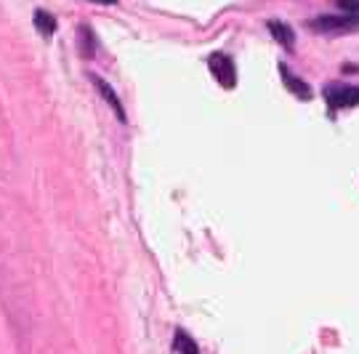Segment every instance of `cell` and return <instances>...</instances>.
Masks as SVG:
<instances>
[{
    "instance_id": "obj_7",
    "label": "cell",
    "mask_w": 359,
    "mask_h": 354,
    "mask_svg": "<svg viewBox=\"0 0 359 354\" xmlns=\"http://www.w3.org/2000/svg\"><path fill=\"white\" fill-rule=\"evenodd\" d=\"M32 22H35V29H38L43 38H51L53 32H56V19H53V13L43 11V8H38V11H35Z\"/></svg>"
},
{
    "instance_id": "obj_6",
    "label": "cell",
    "mask_w": 359,
    "mask_h": 354,
    "mask_svg": "<svg viewBox=\"0 0 359 354\" xmlns=\"http://www.w3.org/2000/svg\"><path fill=\"white\" fill-rule=\"evenodd\" d=\"M269 32H271V38L277 40L283 48H287V51H293V46H295V32H293V27L290 25H285V22H277V19H271L269 25Z\"/></svg>"
},
{
    "instance_id": "obj_9",
    "label": "cell",
    "mask_w": 359,
    "mask_h": 354,
    "mask_svg": "<svg viewBox=\"0 0 359 354\" xmlns=\"http://www.w3.org/2000/svg\"><path fill=\"white\" fill-rule=\"evenodd\" d=\"M80 53L86 59H93V53H96V38H93L90 27H80Z\"/></svg>"
},
{
    "instance_id": "obj_3",
    "label": "cell",
    "mask_w": 359,
    "mask_h": 354,
    "mask_svg": "<svg viewBox=\"0 0 359 354\" xmlns=\"http://www.w3.org/2000/svg\"><path fill=\"white\" fill-rule=\"evenodd\" d=\"M208 67H210V72H213V77L218 80L221 88L229 91L237 86V67H234V59H231L229 53H221V51L210 53L208 56Z\"/></svg>"
},
{
    "instance_id": "obj_5",
    "label": "cell",
    "mask_w": 359,
    "mask_h": 354,
    "mask_svg": "<svg viewBox=\"0 0 359 354\" xmlns=\"http://www.w3.org/2000/svg\"><path fill=\"white\" fill-rule=\"evenodd\" d=\"M280 75H283V83L285 88L293 93L295 99L301 101H311V96H314V91H311V86H309L306 80H301V77L295 75V72H290V67L285 62H280Z\"/></svg>"
},
{
    "instance_id": "obj_4",
    "label": "cell",
    "mask_w": 359,
    "mask_h": 354,
    "mask_svg": "<svg viewBox=\"0 0 359 354\" xmlns=\"http://www.w3.org/2000/svg\"><path fill=\"white\" fill-rule=\"evenodd\" d=\"M88 77H90V83L96 86V91L102 93V99L107 101V104L112 107V112L117 114V123H123V126H126V123H128V114H126V110H123V101L117 99L115 88H112L102 75H88Z\"/></svg>"
},
{
    "instance_id": "obj_10",
    "label": "cell",
    "mask_w": 359,
    "mask_h": 354,
    "mask_svg": "<svg viewBox=\"0 0 359 354\" xmlns=\"http://www.w3.org/2000/svg\"><path fill=\"white\" fill-rule=\"evenodd\" d=\"M344 11H359V0H335Z\"/></svg>"
},
{
    "instance_id": "obj_11",
    "label": "cell",
    "mask_w": 359,
    "mask_h": 354,
    "mask_svg": "<svg viewBox=\"0 0 359 354\" xmlns=\"http://www.w3.org/2000/svg\"><path fill=\"white\" fill-rule=\"evenodd\" d=\"M90 3H99V6H115L117 0H90Z\"/></svg>"
},
{
    "instance_id": "obj_8",
    "label": "cell",
    "mask_w": 359,
    "mask_h": 354,
    "mask_svg": "<svg viewBox=\"0 0 359 354\" xmlns=\"http://www.w3.org/2000/svg\"><path fill=\"white\" fill-rule=\"evenodd\" d=\"M173 349H176V354H200V346L192 341V336H187L181 328L173 336Z\"/></svg>"
},
{
    "instance_id": "obj_2",
    "label": "cell",
    "mask_w": 359,
    "mask_h": 354,
    "mask_svg": "<svg viewBox=\"0 0 359 354\" xmlns=\"http://www.w3.org/2000/svg\"><path fill=\"white\" fill-rule=\"evenodd\" d=\"M325 101L330 110H351L359 107V86L354 83H327L325 86Z\"/></svg>"
},
{
    "instance_id": "obj_1",
    "label": "cell",
    "mask_w": 359,
    "mask_h": 354,
    "mask_svg": "<svg viewBox=\"0 0 359 354\" xmlns=\"http://www.w3.org/2000/svg\"><path fill=\"white\" fill-rule=\"evenodd\" d=\"M306 27L317 35L338 38V35H351L359 29V11H344V13H325L309 19Z\"/></svg>"
}]
</instances>
